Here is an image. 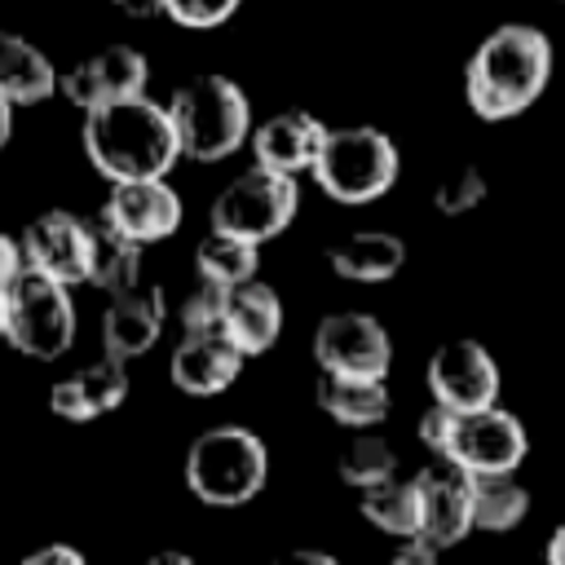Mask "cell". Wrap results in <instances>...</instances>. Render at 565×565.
<instances>
[{
	"label": "cell",
	"mask_w": 565,
	"mask_h": 565,
	"mask_svg": "<svg viewBox=\"0 0 565 565\" xmlns=\"http://www.w3.org/2000/svg\"><path fill=\"white\" fill-rule=\"evenodd\" d=\"M79 141H84L88 163L110 185L168 177L177 168V159H185L168 106H159L150 97L115 102V106H102V110L84 115Z\"/></svg>",
	"instance_id": "6da1fadb"
},
{
	"label": "cell",
	"mask_w": 565,
	"mask_h": 565,
	"mask_svg": "<svg viewBox=\"0 0 565 565\" xmlns=\"http://www.w3.org/2000/svg\"><path fill=\"white\" fill-rule=\"evenodd\" d=\"M552 79V40L530 22L494 26L468 57L463 93L481 119H512Z\"/></svg>",
	"instance_id": "7a4b0ae2"
},
{
	"label": "cell",
	"mask_w": 565,
	"mask_h": 565,
	"mask_svg": "<svg viewBox=\"0 0 565 565\" xmlns=\"http://www.w3.org/2000/svg\"><path fill=\"white\" fill-rule=\"evenodd\" d=\"M168 115L177 124L181 154L199 159V163H216V159L234 154L256 128L247 93L230 75H216V71L185 79L168 97Z\"/></svg>",
	"instance_id": "3957f363"
},
{
	"label": "cell",
	"mask_w": 565,
	"mask_h": 565,
	"mask_svg": "<svg viewBox=\"0 0 565 565\" xmlns=\"http://www.w3.org/2000/svg\"><path fill=\"white\" fill-rule=\"evenodd\" d=\"M269 450L243 424H216L185 450V486L207 508H238L265 490Z\"/></svg>",
	"instance_id": "277c9868"
},
{
	"label": "cell",
	"mask_w": 565,
	"mask_h": 565,
	"mask_svg": "<svg viewBox=\"0 0 565 565\" xmlns=\"http://www.w3.org/2000/svg\"><path fill=\"white\" fill-rule=\"evenodd\" d=\"M397 141L371 124L331 128L327 146L313 163V181L335 203H371L393 190L397 181Z\"/></svg>",
	"instance_id": "5b68a950"
},
{
	"label": "cell",
	"mask_w": 565,
	"mask_h": 565,
	"mask_svg": "<svg viewBox=\"0 0 565 565\" xmlns=\"http://www.w3.org/2000/svg\"><path fill=\"white\" fill-rule=\"evenodd\" d=\"M296 212H300L296 177H282V172L252 163L212 199V230L247 238L260 247L265 238L282 234L296 221Z\"/></svg>",
	"instance_id": "8992f818"
},
{
	"label": "cell",
	"mask_w": 565,
	"mask_h": 565,
	"mask_svg": "<svg viewBox=\"0 0 565 565\" xmlns=\"http://www.w3.org/2000/svg\"><path fill=\"white\" fill-rule=\"evenodd\" d=\"M75 340V300L71 287L40 278V274H22L9 291V335L4 344H13L18 353L35 358V362H53L71 349Z\"/></svg>",
	"instance_id": "52a82bcc"
},
{
	"label": "cell",
	"mask_w": 565,
	"mask_h": 565,
	"mask_svg": "<svg viewBox=\"0 0 565 565\" xmlns=\"http://www.w3.org/2000/svg\"><path fill=\"white\" fill-rule=\"evenodd\" d=\"M313 358L322 375H344V380H384L393 366V340L375 313L362 309H340L327 313L313 331Z\"/></svg>",
	"instance_id": "ba28073f"
},
{
	"label": "cell",
	"mask_w": 565,
	"mask_h": 565,
	"mask_svg": "<svg viewBox=\"0 0 565 565\" xmlns=\"http://www.w3.org/2000/svg\"><path fill=\"white\" fill-rule=\"evenodd\" d=\"M499 384L503 380H499L494 353L472 335L441 340L428 358V393L437 406H446L455 415L499 406Z\"/></svg>",
	"instance_id": "9c48e42d"
},
{
	"label": "cell",
	"mask_w": 565,
	"mask_h": 565,
	"mask_svg": "<svg viewBox=\"0 0 565 565\" xmlns=\"http://www.w3.org/2000/svg\"><path fill=\"white\" fill-rule=\"evenodd\" d=\"M26 274L53 278L62 287L88 282V260H93V225L66 207H49L31 216L18 234Z\"/></svg>",
	"instance_id": "30bf717a"
},
{
	"label": "cell",
	"mask_w": 565,
	"mask_h": 565,
	"mask_svg": "<svg viewBox=\"0 0 565 565\" xmlns=\"http://www.w3.org/2000/svg\"><path fill=\"white\" fill-rule=\"evenodd\" d=\"M146 84H150L146 53L132 49V44H106V49L79 57L71 71H62V88L57 93L71 106H79L84 115H93L102 106L146 97Z\"/></svg>",
	"instance_id": "8fae6325"
},
{
	"label": "cell",
	"mask_w": 565,
	"mask_h": 565,
	"mask_svg": "<svg viewBox=\"0 0 565 565\" xmlns=\"http://www.w3.org/2000/svg\"><path fill=\"white\" fill-rule=\"evenodd\" d=\"M525 450H530L525 424L512 411L490 406V411L459 415V428H455L446 459L459 463L468 477H503V472L521 468Z\"/></svg>",
	"instance_id": "7c38bea8"
},
{
	"label": "cell",
	"mask_w": 565,
	"mask_h": 565,
	"mask_svg": "<svg viewBox=\"0 0 565 565\" xmlns=\"http://www.w3.org/2000/svg\"><path fill=\"white\" fill-rule=\"evenodd\" d=\"M181 216H185L181 194L168 185V177H154V181H119V185H110L97 221L110 225L115 234H124L128 243L150 247V243L177 234Z\"/></svg>",
	"instance_id": "4fadbf2b"
},
{
	"label": "cell",
	"mask_w": 565,
	"mask_h": 565,
	"mask_svg": "<svg viewBox=\"0 0 565 565\" xmlns=\"http://www.w3.org/2000/svg\"><path fill=\"white\" fill-rule=\"evenodd\" d=\"M419 486V539L437 552L472 534V477L450 459H428L415 472Z\"/></svg>",
	"instance_id": "5bb4252c"
},
{
	"label": "cell",
	"mask_w": 565,
	"mask_h": 565,
	"mask_svg": "<svg viewBox=\"0 0 565 565\" xmlns=\"http://www.w3.org/2000/svg\"><path fill=\"white\" fill-rule=\"evenodd\" d=\"M327 124L313 115V110H274L269 119H260L252 128V159L256 168H269V172H282V177H296V172H313L322 146H327Z\"/></svg>",
	"instance_id": "9a60e30c"
},
{
	"label": "cell",
	"mask_w": 565,
	"mask_h": 565,
	"mask_svg": "<svg viewBox=\"0 0 565 565\" xmlns=\"http://www.w3.org/2000/svg\"><path fill=\"white\" fill-rule=\"evenodd\" d=\"M168 322V305H163V287L154 282H137L119 296H110L106 313H102V349L106 358H141L154 349V340L163 335Z\"/></svg>",
	"instance_id": "2e32d148"
},
{
	"label": "cell",
	"mask_w": 565,
	"mask_h": 565,
	"mask_svg": "<svg viewBox=\"0 0 565 565\" xmlns=\"http://www.w3.org/2000/svg\"><path fill=\"white\" fill-rule=\"evenodd\" d=\"M243 371V353L225 331H190L177 340L168 358V375L190 397H216L225 393Z\"/></svg>",
	"instance_id": "e0dca14e"
},
{
	"label": "cell",
	"mask_w": 565,
	"mask_h": 565,
	"mask_svg": "<svg viewBox=\"0 0 565 565\" xmlns=\"http://www.w3.org/2000/svg\"><path fill=\"white\" fill-rule=\"evenodd\" d=\"M128 397V371L119 358H97L71 375H62L53 388H49V411L57 419H71V424H88V419H102L110 415L115 406H124Z\"/></svg>",
	"instance_id": "ac0fdd59"
},
{
	"label": "cell",
	"mask_w": 565,
	"mask_h": 565,
	"mask_svg": "<svg viewBox=\"0 0 565 565\" xmlns=\"http://www.w3.org/2000/svg\"><path fill=\"white\" fill-rule=\"evenodd\" d=\"M221 331L234 340V349L243 358H256V353L274 349V340L282 335V300H278V291L269 282H260V278H252L243 287H230Z\"/></svg>",
	"instance_id": "d6986e66"
},
{
	"label": "cell",
	"mask_w": 565,
	"mask_h": 565,
	"mask_svg": "<svg viewBox=\"0 0 565 565\" xmlns=\"http://www.w3.org/2000/svg\"><path fill=\"white\" fill-rule=\"evenodd\" d=\"M62 88V71L53 66V57L18 35V31H0V97L13 106H40Z\"/></svg>",
	"instance_id": "ffe728a7"
},
{
	"label": "cell",
	"mask_w": 565,
	"mask_h": 565,
	"mask_svg": "<svg viewBox=\"0 0 565 565\" xmlns=\"http://www.w3.org/2000/svg\"><path fill=\"white\" fill-rule=\"evenodd\" d=\"M327 265L349 282H388L406 265V243L388 230H358L327 243Z\"/></svg>",
	"instance_id": "44dd1931"
},
{
	"label": "cell",
	"mask_w": 565,
	"mask_h": 565,
	"mask_svg": "<svg viewBox=\"0 0 565 565\" xmlns=\"http://www.w3.org/2000/svg\"><path fill=\"white\" fill-rule=\"evenodd\" d=\"M318 406L344 424V428H371L388 415V384L384 380H344V375H322L318 380Z\"/></svg>",
	"instance_id": "7402d4cb"
},
{
	"label": "cell",
	"mask_w": 565,
	"mask_h": 565,
	"mask_svg": "<svg viewBox=\"0 0 565 565\" xmlns=\"http://www.w3.org/2000/svg\"><path fill=\"white\" fill-rule=\"evenodd\" d=\"M256 265H260V247L247 243V238H234V234H221V230H207L194 247V269L199 278L216 282V287H243L256 278Z\"/></svg>",
	"instance_id": "603a6c76"
},
{
	"label": "cell",
	"mask_w": 565,
	"mask_h": 565,
	"mask_svg": "<svg viewBox=\"0 0 565 565\" xmlns=\"http://www.w3.org/2000/svg\"><path fill=\"white\" fill-rule=\"evenodd\" d=\"M141 282V247L115 234L110 225L93 221V260H88V287L119 296Z\"/></svg>",
	"instance_id": "cb8c5ba5"
},
{
	"label": "cell",
	"mask_w": 565,
	"mask_h": 565,
	"mask_svg": "<svg viewBox=\"0 0 565 565\" xmlns=\"http://www.w3.org/2000/svg\"><path fill=\"white\" fill-rule=\"evenodd\" d=\"M525 512H530V490L516 481V472L472 477V530L503 534V530H516Z\"/></svg>",
	"instance_id": "d4e9b609"
},
{
	"label": "cell",
	"mask_w": 565,
	"mask_h": 565,
	"mask_svg": "<svg viewBox=\"0 0 565 565\" xmlns=\"http://www.w3.org/2000/svg\"><path fill=\"white\" fill-rule=\"evenodd\" d=\"M362 516L393 534V539H419V486L415 477H388L384 486L362 490Z\"/></svg>",
	"instance_id": "484cf974"
},
{
	"label": "cell",
	"mask_w": 565,
	"mask_h": 565,
	"mask_svg": "<svg viewBox=\"0 0 565 565\" xmlns=\"http://www.w3.org/2000/svg\"><path fill=\"white\" fill-rule=\"evenodd\" d=\"M335 468H340L344 486L371 490V486H384L388 477H397V455H393V446L380 433H358L353 441H344Z\"/></svg>",
	"instance_id": "4316f807"
},
{
	"label": "cell",
	"mask_w": 565,
	"mask_h": 565,
	"mask_svg": "<svg viewBox=\"0 0 565 565\" xmlns=\"http://www.w3.org/2000/svg\"><path fill=\"white\" fill-rule=\"evenodd\" d=\"M481 199H486V177H481V168H472V163L450 168V172L437 181V190H433V207H437L441 216H463V212L481 207Z\"/></svg>",
	"instance_id": "83f0119b"
},
{
	"label": "cell",
	"mask_w": 565,
	"mask_h": 565,
	"mask_svg": "<svg viewBox=\"0 0 565 565\" xmlns=\"http://www.w3.org/2000/svg\"><path fill=\"white\" fill-rule=\"evenodd\" d=\"M225 287H216V282H207V278H199L185 296H181V309H177V318H181V331L190 335V331H221V318H225Z\"/></svg>",
	"instance_id": "f1b7e54d"
},
{
	"label": "cell",
	"mask_w": 565,
	"mask_h": 565,
	"mask_svg": "<svg viewBox=\"0 0 565 565\" xmlns=\"http://www.w3.org/2000/svg\"><path fill=\"white\" fill-rule=\"evenodd\" d=\"M243 0H163V13L177 22V26H190V31H212L221 22H230L238 13Z\"/></svg>",
	"instance_id": "f546056e"
},
{
	"label": "cell",
	"mask_w": 565,
	"mask_h": 565,
	"mask_svg": "<svg viewBox=\"0 0 565 565\" xmlns=\"http://www.w3.org/2000/svg\"><path fill=\"white\" fill-rule=\"evenodd\" d=\"M455 428H459V415L455 411H446V406H428L424 415H419V424H415V433H419V441H424V450L433 455V459H446V450H450V441H455Z\"/></svg>",
	"instance_id": "4dcf8cb0"
},
{
	"label": "cell",
	"mask_w": 565,
	"mask_h": 565,
	"mask_svg": "<svg viewBox=\"0 0 565 565\" xmlns=\"http://www.w3.org/2000/svg\"><path fill=\"white\" fill-rule=\"evenodd\" d=\"M26 274V260H22V243L13 234L0 230V291H13V282Z\"/></svg>",
	"instance_id": "1f68e13d"
},
{
	"label": "cell",
	"mask_w": 565,
	"mask_h": 565,
	"mask_svg": "<svg viewBox=\"0 0 565 565\" xmlns=\"http://www.w3.org/2000/svg\"><path fill=\"white\" fill-rule=\"evenodd\" d=\"M22 565H88V556L79 547H71V543H44V547L26 552Z\"/></svg>",
	"instance_id": "d6a6232c"
},
{
	"label": "cell",
	"mask_w": 565,
	"mask_h": 565,
	"mask_svg": "<svg viewBox=\"0 0 565 565\" xmlns=\"http://www.w3.org/2000/svg\"><path fill=\"white\" fill-rule=\"evenodd\" d=\"M388 565H441V561L428 539H402V547L388 556Z\"/></svg>",
	"instance_id": "836d02e7"
},
{
	"label": "cell",
	"mask_w": 565,
	"mask_h": 565,
	"mask_svg": "<svg viewBox=\"0 0 565 565\" xmlns=\"http://www.w3.org/2000/svg\"><path fill=\"white\" fill-rule=\"evenodd\" d=\"M274 565H340L331 552H318V547H296V552H282Z\"/></svg>",
	"instance_id": "e575fe53"
},
{
	"label": "cell",
	"mask_w": 565,
	"mask_h": 565,
	"mask_svg": "<svg viewBox=\"0 0 565 565\" xmlns=\"http://www.w3.org/2000/svg\"><path fill=\"white\" fill-rule=\"evenodd\" d=\"M543 561H547V565H565V521L552 530V539H547V547H543Z\"/></svg>",
	"instance_id": "d590c367"
},
{
	"label": "cell",
	"mask_w": 565,
	"mask_h": 565,
	"mask_svg": "<svg viewBox=\"0 0 565 565\" xmlns=\"http://www.w3.org/2000/svg\"><path fill=\"white\" fill-rule=\"evenodd\" d=\"M115 9H124L132 18H150V13H163V0H115Z\"/></svg>",
	"instance_id": "8d00e7d4"
},
{
	"label": "cell",
	"mask_w": 565,
	"mask_h": 565,
	"mask_svg": "<svg viewBox=\"0 0 565 565\" xmlns=\"http://www.w3.org/2000/svg\"><path fill=\"white\" fill-rule=\"evenodd\" d=\"M13 110H18V106L0 97V150H4V146H9V137H13Z\"/></svg>",
	"instance_id": "74e56055"
},
{
	"label": "cell",
	"mask_w": 565,
	"mask_h": 565,
	"mask_svg": "<svg viewBox=\"0 0 565 565\" xmlns=\"http://www.w3.org/2000/svg\"><path fill=\"white\" fill-rule=\"evenodd\" d=\"M146 565H194V556H185V552H154Z\"/></svg>",
	"instance_id": "f35d334b"
},
{
	"label": "cell",
	"mask_w": 565,
	"mask_h": 565,
	"mask_svg": "<svg viewBox=\"0 0 565 565\" xmlns=\"http://www.w3.org/2000/svg\"><path fill=\"white\" fill-rule=\"evenodd\" d=\"M9 335V291H0V340Z\"/></svg>",
	"instance_id": "ab89813d"
}]
</instances>
